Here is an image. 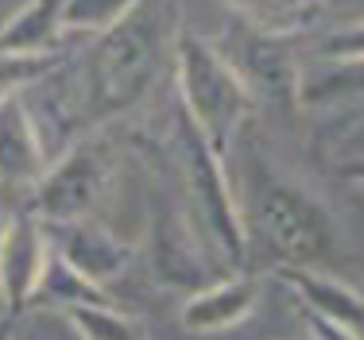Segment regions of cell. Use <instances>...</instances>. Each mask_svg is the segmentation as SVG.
Here are the masks:
<instances>
[{"label":"cell","mask_w":364,"mask_h":340,"mask_svg":"<svg viewBox=\"0 0 364 340\" xmlns=\"http://www.w3.org/2000/svg\"><path fill=\"white\" fill-rule=\"evenodd\" d=\"M112 170H117V143L112 136L97 132L82 143H74L58 163H47L43 178L28 190V213L39 224H70L85 221L90 209L101 202V194L109 190Z\"/></svg>","instance_id":"cell-5"},{"label":"cell","mask_w":364,"mask_h":340,"mask_svg":"<svg viewBox=\"0 0 364 340\" xmlns=\"http://www.w3.org/2000/svg\"><path fill=\"white\" fill-rule=\"evenodd\" d=\"M144 0H63V31H112Z\"/></svg>","instance_id":"cell-16"},{"label":"cell","mask_w":364,"mask_h":340,"mask_svg":"<svg viewBox=\"0 0 364 340\" xmlns=\"http://www.w3.org/2000/svg\"><path fill=\"white\" fill-rule=\"evenodd\" d=\"M58 66H63L58 55H4L0 50V101L20 97L23 89L47 82Z\"/></svg>","instance_id":"cell-17"},{"label":"cell","mask_w":364,"mask_h":340,"mask_svg":"<svg viewBox=\"0 0 364 340\" xmlns=\"http://www.w3.org/2000/svg\"><path fill=\"white\" fill-rule=\"evenodd\" d=\"M0 340H12V336H8V329H0Z\"/></svg>","instance_id":"cell-18"},{"label":"cell","mask_w":364,"mask_h":340,"mask_svg":"<svg viewBox=\"0 0 364 340\" xmlns=\"http://www.w3.org/2000/svg\"><path fill=\"white\" fill-rule=\"evenodd\" d=\"M47 259V224H39L28 209H16L0 221V302L8 317L31 306Z\"/></svg>","instance_id":"cell-6"},{"label":"cell","mask_w":364,"mask_h":340,"mask_svg":"<svg viewBox=\"0 0 364 340\" xmlns=\"http://www.w3.org/2000/svg\"><path fill=\"white\" fill-rule=\"evenodd\" d=\"M171 58H175V77H178L182 120L205 139L210 151H218L225 159L232 136L240 132V124L256 109L252 89H248L245 77L237 74V66L210 39H202L190 28L175 31Z\"/></svg>","instance_id":"cell-2"},{"label":"cell","mask_w":364,"mask_h":340,"mask_svg":"<svg viewBox=\"0 0 364 340\" xmlns=\"http://www.w3.org/2000/svg\"><path fill=\"white\" fill-rule=\"evenodd\" d=\"M175 43V16L163 0L136 4L112 31L97 35V47L85 55V120L109 124L124 116L151 93Z\"/></svg>","instance_id":"cell-1"},{"label":"cell","mask_w":364,"mask_h":340,"mask_svg":"<svg viewBox=\"0 0 364 340\" xmlns=\"http://www.w3.org/2000/svg\"><path fill=\"white\" fill-rule=\"evenodd\" d=\"M275 278L302 302V313L326 325H337L345 333L360 336V321H364V306L360 294L353 286H345L337 275L326 271H302V267H275Z\"/></svg>","instance_id":"cell-8"},{"label":"cell","mask_w":364,"mask_h":340,"mask_svg":"<svg viewBox=\"0 0 364 340\" xmlns=\"http://www.w3.org/2000/svg\"><path fill=\"white\" fill-rule=\"evenodd\" d=\"M63 313L82 340H144L140 325L117 306H66Z\"/></svg>","instance_id":"cell-15"},{"label":"cell","mask_w":364,"mask_h":340,"mask_svg":"<svg viewBox=\"0 0 364 340\" xmlns=\"http://www.w3.org/2000/svg\"><path fill=\"white\" fill-rule=\"evenodd\" d=\"M58 259L66 267L85 278L90 286L105 290V283L120 278L132 263V248H128L120 236H112L109 229L93 224L90 216L85 221H70V224H58Z\"/></svg>","instance_id":"cell-7"},{"label":"cell","mask_w":364,"mask_h":340,"mask_svg":"<svg viewBox=\"0 0 364 340\" xmlns=\"http://www.w3.org/2000/svg\"><path fill=\"white\" fill-rule=\"evenodd\" d=\"M63 39V0H28L0 23L4 55H58Z\"/></svg>","instance_id":"cell-12"},{"label":"cell","mask_w":364,"mask_h":340,"mask_svg":"<svg viewBox=\"0 0 364 340\" xmlns=\"http://www.w3.org/2000/svg\"><path fill=\"white\" fill-rule=\"evenodd\" d=\"M256 294H259V278L245 275V271L232 278H221V283H210L186 298L182 325L190 333H221V329H232L237 321H245L252 313Z\"/></svg>","instance_id":"cell-10"},{"label":"cell","mask_w":364,"mask_h":340,"mask_svg":"<svg viewBox=\"0 0 364 340\" xmlns=\"http://www.w3.org/2000/svg\"><path fill=\"white\" fill-rule=\"evenodd\" d=\"M256 224L264 232V240L279 251L283 267L322 271L341 256V229L329 216V209L287 178L267 174L259 182Z\"/></svg>","instance_id":"cell-4"},{"label":"cell","mask_w":364,"mask_h":340,"mask_svg":"<svg viewBox=\"0 0 364 340\" xmlns=\"http://www.w3.org/2000/svg\"><path fill=\"white\" fill-rule=\"evenodd\" d=\"M175 163L182 174V190H186V205L198 221V232L205 236V243L218 248L225 267L240 271L248 259V232L240 205L232 197V186L225 178V159L205 147V139L182 120V112L175 120Z\"/></svg>","instance_id":"cell-3"},{"label":"cell","mask_w":364,"mask_h":340,"mask_svg":"<svg viewBox=\"0 0 364 340\" xmlns=\"http://www.w3.org/2000/svg\"><path fill=\"white\" fill-rule=\"evenodd\" d=\"M237 74L252 89V97L294 109V85H299V66L279 50V39H264V35L248 31L245 39V58H240Z\"/></svg>","instance_id":"cell-11"},{"label":"cell","mask_w":364,"mask_h":340,"mask_svg":"<svg viewBox=\"0 0 364 340\" xmlns=\"http://www.w3.org/2000/svg\"><path fill=\"white\" fill-rule=\"evenodd\" d=\"M155 275L167 286H190V283L210 286L205 283V271H202V256H198V240L182 236V221L171 209L155 224Z\"/></svg>","instance_id":"cell-14"},{"label":"cell","mask_w":364,"mask_h":340,"mask_svg":"<svg viewBox=\"0 0 364 340\" xmlns=\"http://www.w3.org/2000/svg\"><path fill=\"white\" fill-rule=\"evenodd\" d=\"M47 170V151L23 97L0 101V186L31 190Z\"/></svg>","instance_id":"cell-9"},{"label":"cell","mask_w":364,"mask_h":340,"mask_svg":"<svg viewBox=\"0 0 364 340\" xmlns=\"http://www.w3.org/2000/svg\"><path fill=\"white\" fill-rule=\"evenodd\" d=\"M225 8L245 20V28L264 39H287V35L310 31L326 16L329 0H221Z\"/></svg>","instance_id":"cell-13"}]
</instances>
